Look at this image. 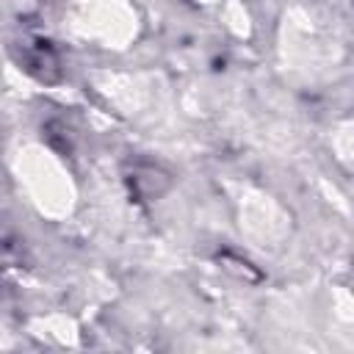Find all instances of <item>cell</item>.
I'll use <instances>...</instances> for the list:
<instances>
[{"mask_svg":"<svg viewBox=\"0 0 354 354\" xmlns=\"http://www.w3.org/2000/svg\"><path fill=\"white\" fill-rule=\"evenodd\" d=\"M124 183L136 202H155L171 188V174L155 163H133Z\"/></svg>","mask_w":354,"mask_h":354,"instance_id":"obj_1","label":"cell"},{"mask_svg":"<svg viewBox=\"0 0 354 354\" xmlns=\"http://www.w3.org/2000/svg\"><path fill=\"white\" fill-rule=\"evenodd\" d=\"M19 64H22V69H25L30 77H36L39 83H58V80H61V61H58L55 50H53L47 41H41V39L22 44V50H19Z\"/></svg>","mask_w":354,"mask_h":354,"instance_id":"obj_2","label":"cell"}]
</instances>
